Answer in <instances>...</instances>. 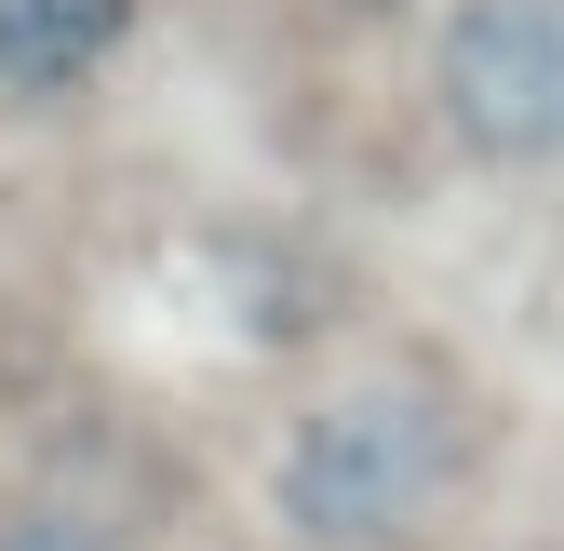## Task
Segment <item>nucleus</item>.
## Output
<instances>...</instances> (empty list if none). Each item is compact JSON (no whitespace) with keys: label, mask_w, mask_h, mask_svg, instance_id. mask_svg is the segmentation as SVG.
<instances>
[{"label":"nucleus","mask_w":564,"mask_h":551,"mask_svg":"<svg viewBox=\"0 0 564 551\" xmlns=\"http://www.w3.org/2000/svg\"><path fill=\"white\" fill-rule=\"evenodd\" d=\"M431 108H444L457 149L498 162V175L564 162V0H444Z\"/></svg>","instance_id":"obj_2"},{"label":"nucleus","mask_w":564,"mask_h":551,"mask_svg":"<svg viewBox=\"0 0 564 551\" xmlns=\"http://www.w3.org/2000/svg\"><path fill=\"white\" fill-rule=\"evenodd\" d=\"M0 551H108V538H82V525H54V511H28V525H0Z\"/></svg>","instance_id":"obj_4"},{"label":"nucleus","mask_w":564,"mask_h":551,"mask_svg":"<svg viewBox=\"0 0 564 551\" xmlns=\"http://www.w3.org/2000/svg\"><path fill=\"white\" fill-rule=\"evenodd\" d=\"M134 0H0V95H67L121 54Z\"/></svg>","instance_id":"obj_3"},{"label":"nucleus","mask_w":564,"mask_h":551,"mask_svg":"<svg viewBox=\"0 0 564 551\" xmlns=\"http://www.w3.org/2000/svg\"><path fill=\"white\" fill-rule=\"evenodd\" d=\"M470 457H484V431L444 377H416V364L349 377L269 444V525L310 551H416L470 498Z\"/></svg>","instance_id":"obj_1"},{"label":"nucleus","mask_w":564,"mask_h":551,"mask_svg":"<svg viewBox=\"0 0 564 551\" xmlns=\"http://www.w3.org/2000/svg\"><path fill=\"white\" fill-rule=\"evenodd\" d=\"M349 14H403V0H349Z\"/></svg>","instance_id":"obj_5"}]
</instances>
